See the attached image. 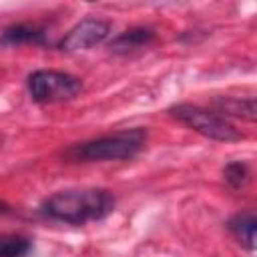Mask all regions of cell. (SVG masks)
<instances>
[{"label":"cell","mask_w":257,"mask_h":257,"mask_svg":"<svg viewBox=\"0 0 257 257\" xmlns=\"http://www.w3.org/2000/svg\"><path fill=\"white\" fill-rule=\"evenodd\" d=\"M114 211V197L106 189H66L44 201V213L60 223L84 225Z\"/></svg>","instance_id":"1"},{"label":"cell","mask_w":257,"mask_h":257,"mask_svg":"<svg viewBox=\"0 0 257 257\" xmlns=\"http://www.w3.org/2000/svg\"><path fill=\"white\" fill-rule=\"evenodd\" d=\"M147 133L143 128L122 131L92 141L76 143L68 147L62 157L74 163H94V161H122L135 157L145 145Z\"/></svg>","instance_id":"2"},{"label":"cell","mask_w":257,"mask_h":257,"mask_svg":"<svg viewBox=\"0 0 257 257\" xmlns=\"http://www.w3.org/2000/svg\"><path fill=\"white\" fill-rule=\"evenodd\" d=\"M169 112L181 120L183 124H187L189 128H193L195 133L211 139V141H219V143H233V141H241L243 133H239L233 122H229L223 114L207 110L203 106H195V104H177L171 106Z\"/></svg>","instance_id":"3"},{"label":"cell","mask_w":257,"mask_h":257,"mask_svg":"<svg viewBox=\"0 0 257 257\" xmlns=\"http://www.w3.org/2000/svg\"><path fill=\"white\" fill-rule=\"evenodd\" d=\"M28 94L38 104L66 102L82 92V80L62 70H36L28 76Z\"/></svg>","instance_id":"4"},{"label":"cell","mask_w":257,"mask_h":257,"mask_svg":"<svg viewBox=\"0 0 257 257\" xmlns=\"http://www.w3.org/2000/svg\"><path fill=\"white\" fill-rule=\"evenodd\" d=\"M108 34H110V24L106 20L84 18L64 34L58 46L62 52H82V50H90L92 46L104 42Z\"/></svg>","instance_id":"5"},{"label":"cell","mask_w":257,"mask_h":257,"mask_svg":"<svg viewBox=\"0 0 257 257\" xmlns=\"http://www.w3.org/2000/svg\"><path fill=\"white\" fill-rule=\"evenodd\" d=\"M153 40H155V32L151 28H131L118 34L110 42V50L116 54H131L135 50L147 48Z\"/></svg>","instance_id":"6"},{"label":"cell","mask_w":257,"mask_h":257,"mask_svg":"<svg viewBox=\"0 0 257 257\" xmlns=\"http://www.w3.org/2000/svg\"><path fill=\"white\" fill-rule=\"evenodd\" d=\"M227 229L237 239L239 245L245 249H255V235H257V219L253 213H239L229 219Z\"/></svg>","instance_id":"7"},{"label":"cell","mask_w":257,"mask_h":257,"mask_svg":"<svg viewBox=\"0 0 257 257\" xmlns=\"http://www.w3.org/2000/svg\"><path fill=\"white\" fill-rule=\"evenodd\" d=\"M44 32L32 24H14L8 26L0 34V44L4 46H20V44H42Z\"/></svg>","instance_id":"8"},{"label":"cell","mask_w":257,"mask_h":257,"mask_svg":"<svg viewBox=\"0 0 257 257\" xmlns=\"http://www.w3.org/2000/svg\"><path fill=\"white\" fill-rule=\"evenodd\" d=\"M219 112L225 114H233L245 120H255L257 108H255V98H237V96H225V98H217L215 100Z\"/></svg>","instance_id":"9"},{"label":"cell","mask_w":257,"mask_h":257,"mask_svg":"<svg viewBox=\"0 0 257 257\" xmlns=\"http://www.w3.org/2000/svg\"><path fill=\"white\" fill-rule=\"evenodd\" d=\"M30 241L22 235H0V257H26Z\"/></svg>","instance_id":"10"},{"label":"cell","mask_w":257,"mask_h":257,"mask_svg":"<svg viewBox=\"0 0 257 257\" xmlns=\"http://www.w3.org/2000/svg\"><path fill=\"white\" fill-rule=\"evenodd\" d=\"M223 177L233 189H239L247 181V165L245 163H229L223 169Z\"/></svg>","instance_id":"11"}]
</instances>
